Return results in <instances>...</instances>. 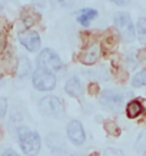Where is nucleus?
Instances as JSON below:
<instances>
[{"label": "nucleus", "instance_id": "2", "mask_svg": "<svg viewBox=\"0 0 146 156\" xmlns=\"http://www.w3.org/2000/svg\"><path fill=\"white\" fill-rule=\"evenodd\" d=\"M113 23H115V27L119 32V36L122 37L123 42L130 43L135 40L136 37V32H135V24L132 22V17L127 13H123V12H119V13H115L113 16Z\"/></svg>", "mask_w": 146, "mask_h": 156}, {"label": "nucleus", "instance_id": "22", "mask_svg": "<svg viewBox=\"0 0 146 156\" xmlns=\"http://www.w3.org/2000/svg\"><path fill=\"white\" fill-rule=\"evenodd\" d=\"M6 48V33H5V30L0 27V53L5 50Z\"/></svg>", "mask_w": 146, "mask_h": 156}, {"label": "nucleus", "instance_id": "16", "mask_svg": "<svg viewBox=\"0 0 146 156\" xmlns=\"http://www.w3.org/2000/svg\"><path fill=\"white\" fill-rule=\"evenodd\" d=\"M133 147H135V152L139 153V155H145L146 153V130H142L139 133Z\"/></svg>", "mask_w": 146, "mask_h": 156}, {"label": "nucleus", "instance_id": "25", "mask_svg": "<svg viewBox=\"0 0 146 156\" xmlns=\"http://www.w3.org/2000/svg\"><path fill=\"white\" fill-rule=\"evenodd\" d=\"M98 90H99V87H98V85H96V83H93V87H92V86L89 87V92H90V93H96Z\"/></svg>", "mask_w": 146, "mask_h": 156}, {"label": "nucleus", "instance_id": "10", "mask_svg": "<svg viewBox=\"0 0 146 156\" xmlns=\"http://www.w3.org/2000/svg\"><path fill=\"white\" fill-rule=\"evenodd\" d=\"M65 92L72 98H80L83 95V85L77 76H72L65 83Z\"/></svg>", "mask_w": 146, "mask_h": 156}, {"label": "nucleus", "instance_id": "4", "mask_svg": "<svg viewBox=\"0 0 146 156\" xmlns=\"http://www.w3.org/2000/svg\"><path fill=\"white\" fill-rule=\"evenodd\" d=\"M39 110L43 116L60 119L65 115V108L57 96H45L39 102Z\"/></svg>", "mask_w": 146, "mask_h": 156}, {"label": "nucleus", "instance_id": "13", "mask_svg": "<svg viewBox=\"0 0 146 156\" xmlns=\"http://www.w3.org/2000/svg\"><path fill=\"white\" fill-rule=\"evenodd\" d=\"M125 110H126V116L129 119H136L143 112V106H142V103L137 99H133L126 105Z\"/></svg>", "mask_w": 146, "mask_h": 156}, {"label": "nucleus", "instance_id": "3", "mask_svg": "<svg viewBox=\"0 0 146 156\" xmlns=\"http://www.w3.org/2000/svg\"><path fill=\"white\" fill-rule=\"evenodd\" d=\"M100 103L105 108L113 112V113H120L123 109L126 108L125 105V95L113 89H106L100 95Z\"/></svg>", "mask_w": 146, "mask_h": 156}, {"label": "nucleus", "instance_id": "15", "mask_svg": "<svg viewBox=\"0 0 146 156\" xmlns=\"http://www.w3.org/2000/svg\"><path fill=\"white\" fill-rule=\"evenodd\" d=\"M135 32L141 42H146V17L137 19L136 24H135Z\"/></svg>", "mask_w": 146, "mask_h": 156}, {"label": "nucleus", "instance_id": "23", "mask_svg": "<svg viewBox=\"0 0 146 156\" xmlns=\"http://www.w3.org/2000/svg\"><path fill=\"white\" fill-rule=\"evenodd\" d=\"M2 156H20L17 152H14L13 149H6L3 153H2Z\"/></svg>", "mask_w": 146, "mask_h": 156}, {"label": "nucleus", "instance_id": "14", "mask_svg": "<svg viewBox=\"0 0 146 156\" xmlns=\"http://www.w3.org/2000/svg\"><path fill=\"white\" fill-rule=\"evenodd\" d=\"M30 72H32V62H30V59L27 56L22 55L19 57V62H17V76L19 77H24Z\"/></svg>", "mask_w": 146, "mask_h": 156}, {"label": "nucleus", "instance_id": "7", "mask_svg": "<svg viewBox=\"0 0 146 156\" xmlns=\"http://www.w3.org/2000/svg\"><path fill=\"white\" fill-rule=\"evenodd\" d=\"M66 133L70 143H73L75 146H82L86 142V132L83 129V125L79 120H70L66 126Z\"/></svg>", "mask_w": 146, "mask_h": 156}, {"label": "nucleus", "instance_id": "24", "mask_svg": "<svg viewBox=\"0 0 146 156\" xmlns=\"http://www.w3.org/2000/svg\"><path fill=\"white\" fill-rule=\"evenodd\" d=\"M110 2L115 3V5H118V6H127L130 0H110Z\"/></svg>", "mask_w": 146, "mask_h": 156}, {"label": "nucleus", "instance_id": "20", "mask_svg": "<svg viewBox=\"0 0 146 156\" xmlns=\"http://www.w3.org/2000/svg\"><path fill=\"white\" fill-rule=\"evenodd\" d=\"M7 112V100L6 98H0V120H3Z\"/></svg>", "mask_w": 146, "mask_h": 156}, {"label": "nucleus", "instance_id": "19", "mask_svg": "<svg viewBox=\"0 0 146 156\" xmlns=\"http://www.w3.org/2000/svg\"><path fill=\"white\" fill-rule=\"evenodd\" d=\"M103 156H125L120 149H115V147H108L103 151Z\"/></svg>", "mask_w": 146, "mask_h": 156}, {"label": "nucleus", "instance_id": "6", "mask_svg": "<svg viewBox=\"0 0 146 156\" xmlns=\"http://www.w3.org/2000/svg\"><path fill=\"white\" fill-rule=\"evenodd\" d=\"M36 63H37V67L50 72H59L63 66L60 57L57 56V53L52 49H43L42 52L39 53Z\"/></svg>", "mask_w": 146, "mask_h": 156}, {"label": "nucleus", "instance_id": "9", "mask_svg": "<svg viewBox=\"0 0 146 156\" xmlns=\"http://www.w3.org/2000/svg\"><path fill=\"white\" fill-rule=\"evenodd\" d=\"M100 55H102V49H100V44L94 43L92 44L89 49H86L85 52L80 55V62L85 63V65H94L96 62L99 60Z\"/></svg>", "mask_w": 146, "mask_h": 156}, {"label": "nucleus", "instance_id": "1", "mask_svg": "<svg viewBox=\"0 0 146 156\" xmlns=\"http://www.w3.org/2000/svg\"><path fill=\"white\" fill-rule=\"evenodd\" d=\"M17 137H19L20 149L26 156H36L40 152L42 139H40V135L36 130H32V129L23 126V128L19 129Z\"/></svg>", "mask_w": 146, "mask_h": 156}, {"label": "nucleus", "instance_id": "11", "mask_svg": "<svg viewBox=\"0 0 146 156\" xmlns=\"http://www.w3.org/2000/svg\"><path fill=\"white\" fill-rule=\"evenodd\" d=\"M46 143H47V146L50 147V151H52L53 153L66 151V143H65V139H63V136H62L60 133H57V132L49 133L47 137H46Z\"/></svg>", "mask_w": 146, "mask_h": 156}, {"label": "nucleus", "instance_id": "8", "mask_svg": "<svg viewBox=\"0 0 146 156\" xmlns=\"http://www.w3.org/2000/svg\"><path fill=\"white\" fill-rule=\"evenodd\" d=\"M19 42L27 49L29 52H37L40 49V37L34 30H24L19 34Z\"/></svg>", "mask_w": 146, "mask_h": 156}, {"label": "nucleus", "instance_id": "26", "mask_svg": "<svg viewBox=\"0 0 146 156\" xmlns=\"http://www.w3.org/2000/svg\"><path fill=\"white\" fill-rule=\"evenodd\" d=\"M0 80H2V77H0Z\"/></svg>", "mask_w": 146, "mask_h": 156}, {"label": "nucleus", "instance_id": "17", "mask_svg": "<svg viewBox=\"0 0 146 156\" xmlns=\"http://www.w3.org/2000/svg\"><path fill=\"white\" fill-rule=\"evenodd\" d=\"M130 85H132V87H143V86H146V67L142 69L141 72H137L136 75L133 76Z\"/></svg>", "mask_w": 146, "mask_h": 156}, {"label": "nucleus", "instance_id": "21", "mask_svg": "<svg viewBox=\"0 0 146 156\" xmlns=\"http://www.w3.org/2000/svg\"><path fill=\"white\" fill-rule=\"evenodd\" d=\"M105 126H106L108 133H110V135H119V129H118V126L115 125V122H106Z\"/></svg>", "mask_w": 146, "mask_h": 156}, {"label": "nucleus", "instance_id": "5", "mask_svg": "<svg viewBox=\"0 0 146 156\" xmlns=\"http://www.w3.org/2000/svg\"><path fill=\"white\" fill-rule=\"evenodd\" d=\"M33 87L40 92H50L56 87V76L46 69L37 67L33 73Z\"/></svg>", "mask_w": 146, "mask_h": 156}, {"label": "nucleus", "instance_id": "12", "mask_svg": "<svg viewBox=\"0 0 146 156\" xmlns=\"http://www.w3.org/2000/svg\"><path fill=\"white\" fill-rule=\"evenodd\" d=\"M96 17H98V10L90 9V7L82 9L76 13V20H77V23H80V26H89L90 22Z\"/></svg>", "mask_w": 146, "mask_h": 156}, {"label": "nucleus", "instance_id": "18", "mask_svg": "<svg viewBox=\"0 0 146 156\" xmlns=\"http://www.w3.org/2000/svg\"><path fill=\"white\" fill-rule=\"evenodd\" d=\"M50 3L53 6H57V7L67 9V7H72V6L75 5V0H50Z\"/></svg>", "mask_w": 146, "mask_h": 156}]
</instances>
